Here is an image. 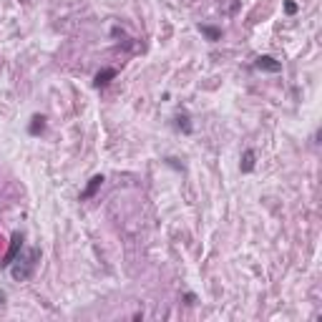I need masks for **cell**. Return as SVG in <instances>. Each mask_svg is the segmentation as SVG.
Returning a JSON list of instances; mask_svg holds the SVG:
<instances>
[{
	"label": "cell",
	"instance_id": "1",
	"mask_svg": "<svg viewBox=\"0 0 322 322\" xmlns=\"http://www.w3.org/2000/svg\"><path fill=\"white\" fill-rule=\"evenodd\" d=\"M38 259H41V252H38V249H28V252L18 255V257H15V264H13V269H10L13 279H18V282L30 279L33 272H35V267H38Z\"/></svg>",
	"mask_w": 322,
	"mask_h": 322
},
{
	"label": "cell",
	"instance_id": "2",
	"mask_svg": "<svg viewBox=\"0 0 322 322\" xmlns=\"http://www.w3.org/2000/svg\"><path fill=\"white\" fill-rule=\"evenodd\" d=\"M20 249H23V234H13V244H10V249H8L5 259L0 262V267H8V264H13V262H15V257L20 255Z\"/></svg>",
	"mask_w": 322,
	"mask_h": 322
},
{
	"label": "cell",
	"instance_id": "3",
	"mask_svg": "<svg viewBox=\"0 0 322 322\" xmlns=\"http://www.w3.org/2000/svg\"><path fill=\"white\" fill-rule=\"evenodd\" d=\"M255 68H257V70H267V73H279V70H282V63L274 61L272 56H259L257 61H255Z\"/></svg>",
	"mask_w": 322,
	"mask_h": 322
},
{
	"label": "cell",
	"instance_id": "4",
	"mask_svg": "<svg viewBox=\"0 0 322 322\" xmlns=\"http://www.w3.org/2000/svg\"><path fill=\"white\" fill-rule=\"evenodd\" d=\"M103 182H106V179H103V174H96V176L88 182V187L81 192V201H86V199H93V196H96V192L101 189V184H103Z\"/></svg>",
	"mask_w": 322,
	"mask_h": 322
},
{
	"label": "cell",
	"instance_id": "5",
	"mask_svg": "<svg viewBox=\"0 0 322 322\" xmlns=\"http://www.w3.org/2000/svg\"><path fill=\"white\" fill-rule=\"evenodd\" d=\"M114 78H116V70H114V68H103V70H98V73H96L93 83H96V88H103V86H109Z\"/></svg>",
	"mask_w": 322,
	"mask_h": 322
},
{
	"label": "cell",
	"instance_id": "6",
	"mask_svg": "<svg viewBox=\"0 0 322 322\" xmlns=\"http://www.w3.org/2000/svg\"><path fill=\"white\" fill-rule=\"evenodd\" d=\"M255 159H257V154H255V149H247V151L242 154V164H239V169H242V174H249V171L255 169Z\"/></svg>",
	"mask_w": 322,
	"mask_h": 322
},
{
	"label": "cell",
	"instance_id": "7",
	"mask_svg": "<svg viewBox=\"0 0 322 322\" xmlns=\"http://www.w3.org/2000/svg\"><path fill=\"white\" fill-rule=\"evenodd\" d=\"M43 131H46V116L35 114V116L30 119V126H28V133H30V136H38V133H43Z\"/></svg>",
	"mask_w": 322,
	"mask_h": 322
},
{
	"label": "cell",
	"instance_id": "8",
	"mask_svg": "<svg viewBox=\"0 0 322 322\" xmlns=\"http://www.w3.org/2000/svg\"><path fill=\"white\" fill-rule=\"evenodd\" d=\"M199 30H201V33H204L209 41H219V38H222V30H219V28H209V25H201Z\"/></svg>",
	"mask_w": 322,
	"mask_h": 322
},
{
	"label": "cell",
	"instance_id": "9",
	"mask_svg": "<svg viewBox=\"0 0 322 322\" xmlns=\"http://www.w3.org/2000/svg\"><path fill=\"white\" fill-rule=\"evenodd\" d=\"M176 126L189 133V131H192V126H189V116H179V119H176Z\"/></svg>",
	"mask_w": 322,
	"mask_h": 322
},
{
	"label": "cell",
	"instance_id": "10",
	"mask_svg": "<svg viewBox=\"0 0 322 322\" xmlns=\"http://www.w3.org/2000/svg\"><path fill=\"white\" fill-rule=\"evenodd\" d=\"M284 13L287 15H295L297 13V3L295 0H284Z\"/></svg>",
	"mask_w": 322,
	"mask_h": 322
},
{
	"label": "cell",
	"instance_id": "11",
	"mask_svg": "<svg viewBox=\"0 0 322 322\" xmlns=\"http://www.w3.org/2000/svg\"><path fill=\"white\" fill-rule=\"evenodd\" d=\"M3 300H5V295H3V292H0V302H3Z\"/></svg>",
	"mask_w": 322,
	"mask_h": 322
}]
</instances>
